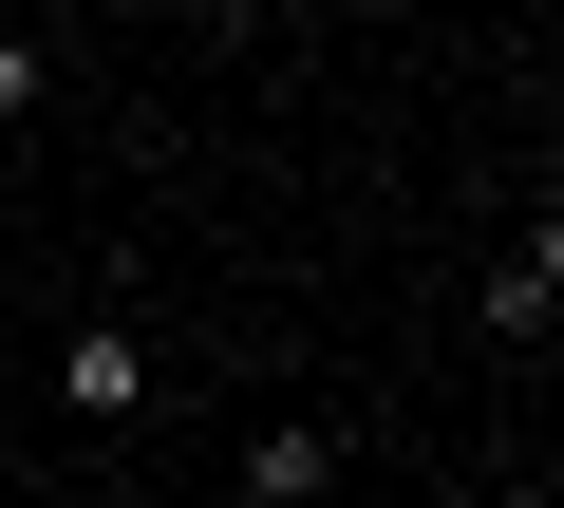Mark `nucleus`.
I'll return each instance as SVG.
<instances>
[{"label":"nucleus","mask_w":564,"mask_h":508,"mask_svg":"<svg viewBox=\"0 0 564 508\" xmlns=\"http://www.w3.org/2000/svg\"><path fill=\"white\" fill-rule=\"evenodd\" d=\"M57 396H76V414L113 433V414L151 396V339H132V321H76V358H57Z\"/></svg>","instance_id":"nucleus-1"},{"label":"nucleus","mask_w":564,"mask_h":508,"mask_svg":"<svg viewBox=\"0 0 564 508\" xmlns=\"http://www.w3.org/2000/svg\"><path fill=\"white\" fill-rule=\"evenodd\" d=\"M0 114H39V39L20 20H0Z\"/></svg>","instance_id":"nucleus-3"},{"label":"nucleus","mask_w":564,"mask_h":508,"mask_svg":"<svg viewBox=\"0 0 564 508\" xmlns=\"http://www.w3.org/2000/svg\"><path fill=\"white\" fill-rule=\"evenodd\" d=\"M113 20H170V0H113Z\"/></svg>","instance_id":"nucleus-5"},{"label":"nucleus","mask_w":564,"mask_h":508,"mask_svg":"<svg viewBox=\"0 0 564 508\" xmlns=\"http://www.w3.org/2000/svg\"><path fill=\"white\" fill-rule=\"evenodd\" d=\"M0 20H20V0H0Z\"/></svg>","instance_id":"nucleus-6"},{"label":"nucleus","mask_w":564,"mask_h":508,"mask_svg":"<svg viewBox=\"0 0 564 508\" xmlns=\"http://www.w3.org/2000/svg\"><path fill=\"white\" fill-rule=\"evenodd\" d=\"M527 264H545V302H564V207H545V245H527Z\"/></svg>","instance_id":"nucleus-4"},{"label":"nucleus","mask_w":564,"mask_h":508,"mask_svg":"<svg viewBox=\"0 0 564 508\" xmlns=\"http://www.w3.org/2000/svg\"><path fill=\"white\" fill-rule=\"evenodd\" d=\"M321 471H339V433H245V489H263V508H302Z\"/></svg>","instance_id":"nucleus-2"}]
</instances>
